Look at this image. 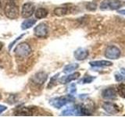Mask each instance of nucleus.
<instances>
[{"label": "nucleus", "instance_id": "23", "mask_svg": "<svg viewBox=\"0 0 125 117\" xmlns=\"http://www.w3.org/2000/svg\"><path fill=\"white\" fill-rule=\"evenodd\" d=\"M70 94L71 95H73V94H75L76 93V91H77V88H76V85L74 84H71L70 86Z\"/></svg>", "mask_w": 125, "mask_h": 117}, {"label": "nucleus", "instance_id": "8", "mask_svg": "<svg viewBox=\"0 0 125 117\" xmlns=\"http://www.w3.org/2000/svg\"><path fill=\"white\" fill-rule=\"evenodd\" d=\"M103 108L109 114H116L120 111L118 105L113 102H109V101H106V102L103 103Z\"/></svg>", "mask_w": 125, "mask_h": 117}, {"label": "nucleus", "instance_id": "5", "mask_svg": "<svg viewBox=\"0 0 125 117\" xmlns=\"http://www.w3.org/2000/svg\"><path fill=\"white\" fill-rule=\"evenodd\" d=\"M121 55L120 49L115 45L108 46L105 51V56L109 59H117Z\"/></svg>", "mask_w": 125, "mask_h": 117}, {"label": "nucleus", "instance_id": "28", "mask_svg": "<svg viewBox=\"0 0 125 117\" xmlns=\"http://www.w3.org/2000/svg\"><path fill=\"white\" fill-rule=\"evenodd\" d=\"M0 8H1V2H0Z\"/></svg>", "mask_w": 125, "mask_h": 117}, {"label": "nucleus", "instance_id": "16", "mask_svg": "<svg viewBox=\"0 0 125 117\" xmlns=\"http://www.w3.org/2000/svg\"><path fill=\"white\" fill-rule=\"evenodd\" d=\"M36 23V20L34 19H28V20H26L23 22V23L21 24V29L22 30H27L31 27L32 26H34Z\"/></svg>", "mask_w": 125, "mask_h": 117}, {"label": "nucleus", "instance_id": "2", "mask_svg": "<svg viewBox=\"0 0 125 117\" xmlns=\"http://www.w3.org/2000/svg\"><path fill=\"white\" fill-rule=\"evenodd\" d=\"M31 52V48L26 42L20 43L15 49V54L17 57L20 58H25L28 56Z\"/></svg>", "mask_w": 125, "mask_h": 117}, {"label": "nucleus", "instance_id": "14", "mask_svg": "<svg viewBox=\"0 0 125 117\" xmlns=\"http://www.w3.org/2000/svg\"><path fill=\"white\" fill-rule=\"evenodd\" d=\"M34 114V112L32 108H27V107H23L19 108L17 111L15 112L16 116H32Z\"/></svg>", "mask_w": 125, "mask_h": 117}, {"label": "nucleus", "instance_id": "13", "mask_svg": "<svg viewBox=\"0 0 125 117\" xmlns=\"http://www.w3.org/2000/svg\"><path fill=\"white\" fill-rule=\"evenodd\" d=\"M89 64L93 67H107V66H111L113 62L107 60H98L90 62Z\"/></svg>", "mask_w": 125, "mask_h": 117}, {"label": "nucleus", "instance_id": "10", "mask_svg": "<svg viewBox=\"0 0 125 117\" xmlns=\"http://www.w3.org/2000/svg\"><path fill=\"white\" fill-rule=\"evenodd\" d=\"M88 51L84 48H78L73 53V56L77 60H84L88 56Z\"/></svg>", "mask_w": 125, "mask_h": 117}, {"label": "nucleus", "instance_id": "15", "mask_svg": "<svg viewBox=\"0 0 125 117\" xmlns=\"http://www.w3.org/2000/svg\"><path fill=\"white\" fill-rule=\"evenodd\" d=\"M49 14V12L45 8H38L35 12V17L37 19H43L46 17Z\"/></svg>", "mask_w": 125, "mask_h": 117}, {"label": "nucleus", "instance_id": "26", "mask_svg": "<svg viewBox=\"0 0 125 117\" xmlns=\"http://www.w3.org/2000/svg\"><path fill=\"white\" fill-rule=\"evenodd\" d=\"M118 13H120V14H121V15L125 16V10H118Z\"/></svg>", "mask_w": 125, "mask_h": 117}, {"label": "nucleus", "instance_id": "22", "mask_svg": "<svg viewBox=\"0 0 125 117\" xmlns=\"http://www.w3.org/2000/svg\"><path fill=\"white\" fill-rule=\"evenodd\" d=\"M115 80L117 82H121L125 80V77H124V75H123V74L116 73H115Z\"/></svg>", "mask_w": 125, "mask_h": 117}, {"label": "nucleus", "instance_id": "12", "mask_svg": "<svg viewBox=\"0 0 125 117\" xmlns=\"http://www.w3.org/2000/svg\"><path fill=\"white\" fill-rule=\"evenodd\" d=\"M80 76H81L80 73H78V72L73 73L72 74H70V75H68V76H65V77H61L60 80V82L61 84H67V83H70V82H71L74 80L78 79Z\"/></svg>", "mask_w": 125, "mask_h": 117}, {"label": "nucleus", "instance_id": "27", "mask_svg": "<svg viewBox=\"0 0 125 117\" xmlns=\"http://www.w3.org/2000/svg\"><path fill=\"white\" fill-rule=\"evenodd\" d=\"M2 46H3V45H2V44L1 42H0V51L2 50Z\"/></svg>", "mask_w": 125, "mask_h": 117}, {"label": "nucleus", "instance_id": "1", "mask_svg": "<svg viewBox=\"0 0 125 117\" xmlns=\"http://www.w3.org/2000/svg\"><path fill=\"white\" fill-rule=\"evenodd\" d=\"M74 98L72 95H66V96H62V97H59V98H55L50 99L49 103L50 105L53 106L54 108H60L62 106H64L70 101H73Z\"/></svg>", "mask_w": 125, "mask_h": 117}, {"label": "nucleus", "instance_id": "29", "mask_svg": "<svg viewBox=\"0 0 125 117\" xmlns=\"http://www.w3.org/2000/svg\"><path fill=\"white\" fill-rule=\"evenodd\" d=\"M0 99H1V94H0Z\"/></svg>", "mask_w": 125, "mask_h": 117}, {"label": "nucleus", "instance_id": "20", "mask_svg": "<svg viewBox=\"0 0 125 117\" xmlns=\"http://www.w3.org/2000/svg\"><path fill=\"white\" fill-rule=\"evenodd\" d=\"M75 113L76 114V108L75 107H69L64 110L62 112V114L63 116H70V115H73Z\"/></svg>", "mask_w": 125, "mask_h": 117}, {"label": "nucleus", "instance_id": "3", "mask_svg": "<svg viewBox=\"0 0 125 117\" xmlns=\"http://www.w3.org/2000/svg\"><path fill=\"white\" fill-rule=\"evenodd\" d=\"M4 12L5 15L9 19H16L18 17V6L13 2V1H10L6 3Z\"/></svg>", "mask_w": 125, "mask_h": 117}, {"label": "nucleus", "instance_id": "6", "mask_svg": "<svg viewBox=\"0 0 125 117\" xmlns=\"http://www.w3.org/2000/svg\"><path fill=\"white\" fill-rule=\"evenodd\" d=\"M48 26L45 23H42L40 24H38L34 28V34L35 36L41 38H45L48 36Z\"/></svg>", "mask_w": 125, "mask_h": 117}, {"label": "nucleus", "instance_id": "7", "mask_svg": "<svg viewBox=\"0 0 125 117\" xmlns=\"http://www.w3.org/2000/svg\"><path fill=\"white\" fill-rule=\"evenodd\" d=\"M34 5L33 3L31 2H27L25 4H23V6L22 7V17L23 18H28L32 16L34 13Z\"/></svg>", "mask_w": 125, "mask_h": 117}, {"label": "nucleus", "instance_id": "9", "mask_svg": "<svg viewBox=\"0 0 125 117\" xmlns=\"http://www.w3.org/2000/svg\"><path fill=\"white\" fill-rule=\"evenodd\" d=\"M117 96L116 91L114 89V88H107L104 89L102 92V97L104 99L107 100H113L115 99Z\"/></svg>", "mask_w": 125, "mask_h": 117}, {"label": "nucleus", "instance_id": "19", "mask_svg": "<svg viewBox=\"0 0 125 117\" xmlns=\"http://www.w3.org/2000/svg\"><path fill=\"white\" fill-rule=\"evenodd\" d=\"M117 92L119 95L125 98V84H120L117 87Z\"/></svg>", "mask_w": 125, "mask_h": 117}, {"label": "nucleus", "instance_id": "21", "mask_svg": "<svg viewBox=\"0 0 125 117\" xmlns=\"http://www.w3.org/2000/svg\"><path fill=\"white\" fill-rule=\"evenodd\" d=\"M95 79V77H92V76H85L83 79H82L81 82L82 84H90L92 83V82Z\"/></svg>", "mask_w": 125, "mask_h": 117}, {"label": "nucleus", "instance_id": "18", "mask_svg": "<svg viewBox=\"0 0 125 117\" xmlns=\"http://www.w3.org/2000/svg\"><path fill=\"white\" fill-rule=\"evenodd\" d=\"M79 67V65L77 63H72V64H69L67 66H66L64 69H63V73H69L70 72H72L73 70L77 69Z\"/></svg>", "mask_w": 125, "mask_h": 117}, {"label": "nucleus", "instance_id": "30", "mask_svg": "<svg viewBox=\"0 0 125 117\" xmlns=\"http://www.w3.org/2000/svg\"><path fill=\"white\" fill-rule=\"evenodd\" d=\"M9 1H14V0H9Z\"/></svg>", "mask_w": 125, "mask_h": 117}, {"label": "nucleus", "instance_id": "11", "mask_svg": "<svg viewBox=\"0 0 125 117\" xmlns=\"http://www.w3.org/2000/svg\"><path fill=\"white\" fill-rule=\"evenodd\" d=\"M47 77H48V75H47L46 73H45V72H39V73L35 74V75L33 77L32 81H33V83L36 84L42 85V84H43L46 81Z\"/></svg>", "mask_w": 125, "mask_h": 117}, {"label": "nucleus", "instance_id": "17", "mask_svg": "<svg viewBox=\"0 0 125 117\" xmlns=\"http://www.w3.org/2000/svg\"><path fill=\"white\" fill-rule=\"evenodd\" d=\"M66 13H67V8L66 7H57L54 10V14L58 17L64 16Z\"/></svg>", "mask_w": 125, "mask_h": 117}, {"label": "nucleus", "instance_id": "25", "mask_svg": "<svg viewBox=\"0 0 125 117\" xmlns=\"http://www.w3.org/2000/svg\"><path fill=\"white\" fill-rule=\"evenodd\" d=\"M6 106H4V105H0V113H2V112H4L5 110H6Z\"/></svg>", "mask_w": 125, "mask_h": 117}, {"label": "nucleus", "instance_id": "24", "mask_svg": "<svg viewBox=\"0 0 125 117\" xmlns=\"http://www.w3.org/2000/svg\"><path fill=\"white\" fill-rule=\"evenodd\" d=\"M23 36V35H21V36H20V37H18V38H17V39H16V40H15V41H13V43H12L11 45H10V46H9V49L10 50V49H12V47H13V45L15 44V43L17 42V41L18 40H20V38H22Z\"/></svg>", "mask_w": 125, "mask_h": 117}, {"label": "nucleus", "instance_id": "4", "mask_svg": "<svg viewBox=\"0 0 125 117\" xmlns=\"http://www.w3.org/2000/svg\"><path fill=\"white\" fill-rule=\"evenodd\" d=\"M121 6H122V3H121L120 0H104L101 3L100 9L103 10H115L120 8Z\"/></svg>", "mask_w": 125, "mask_h": 117}]
</instances>
